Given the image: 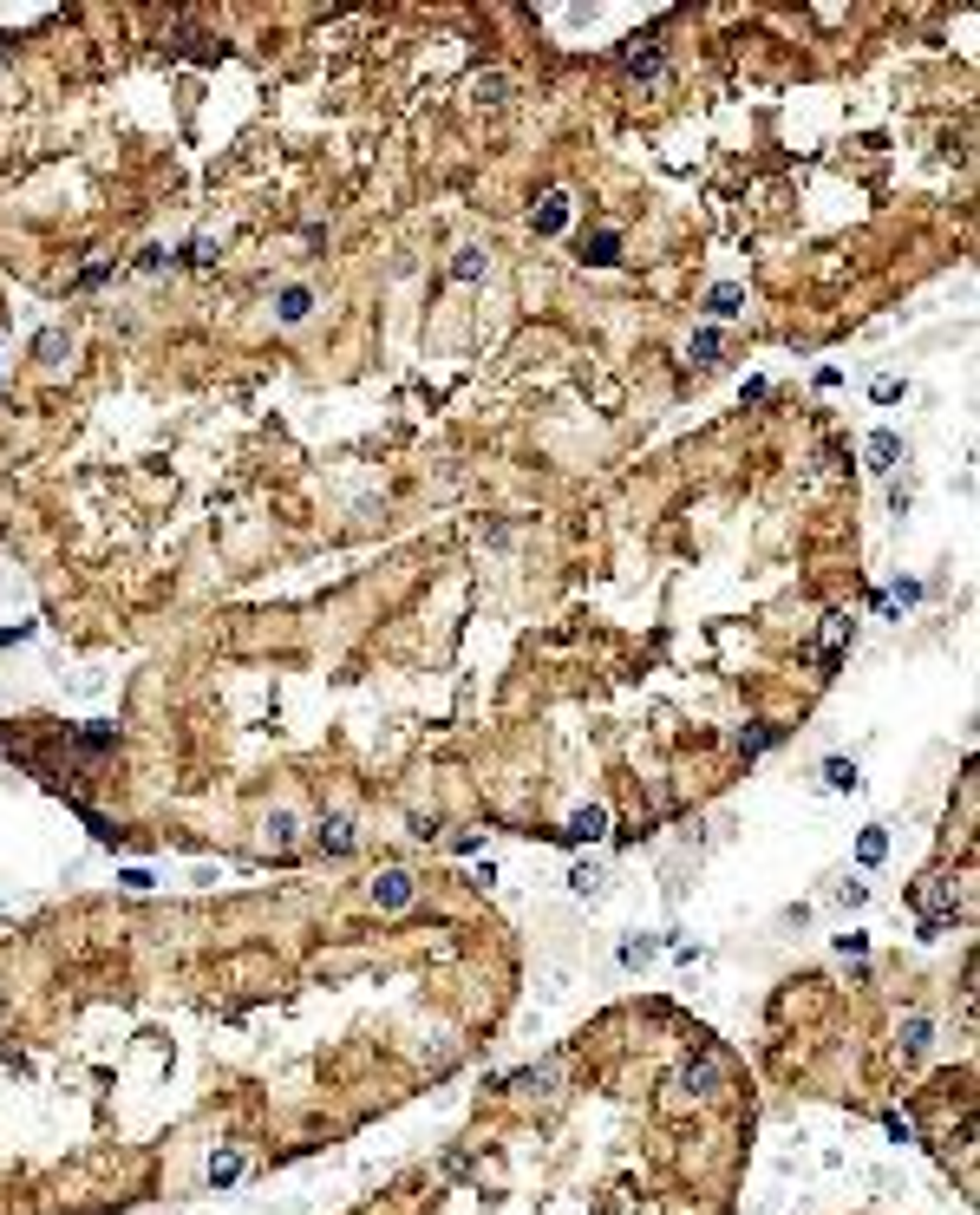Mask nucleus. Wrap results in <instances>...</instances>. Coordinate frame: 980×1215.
I'll list each match as a JSON object with an SVG mask.
<instances>
[{
  "label": "nucleus",
  "instance_id": "nucleus-4",
  "mask_svg": "<svg viewBox=\"0 0 980 1215\" xmlns=\"http://www.w3.org/2000/svg\"><path fill=\"white\" fill-rule=\"evenodd\" d=\"M608 836V810L601 804H582L568 817V830H562V843H601Z\"/></svg>",
  "mask_w": 980,
  "mask_h": 1215
},
{
  "label": "nucleus",
  "instance_id": "nucleus-9",
  "mask_svg": "<svg viewBox=\"0 0 980 1215\" xmlns=\"http://www.w3.org/2000/svg\"><path fill=\"white\" fill-rule=\"evenodd\" d=\"M582 262H588V269H614V262H621V229H595L588 249H582Z\"/></svg>",
  "mask_w": 980,
  "mask_h": 1215
},
{
  "label": "nucleus",
  "instance_id": "nucleus-2",
  "mask_svg": "<svg viewBox=\"0 0 980 1215\" xmlns=\"http://www.w3.org/2000/svg\"><path fill=\"white\" fill-rule=\"evenodd\" d=\"M412 896H419V882H412V869H386V876L373 882V909H386V915H393V909H406Z\"/></svg>",
  "mask_w": 980,
  "mask_h": 1215
},
{
  "label": "nucleus",
  "instance_id": "nucleus-7",
  "mask_svg": "<svg viewBox=\"0 0 980 1215\" xmlns=\"http://www.w3.org/2000/svg\"><path fill=\"white\" fill-rule=\"evenodd\" d=\"M739 758H758V752H771V745H785V725H771V719H758V725H745L739 739Z\"/></svg>",
  "mask_w": 980,
  "mask_h": 1215
},
{
  "label": "nucleus",
  "instance_id": "nucleus-16",
  "mask_svg": "<svg viewBox=\"0 0 980 1215\" xmlns=\"http://www.w3.org/2000/svg\"><path fill=\"white\" fill-rule=\"evenodd\" d=\"M928 1033H935V1026H928L922 1013H909V1020H902V1052H909V1059H922V1052H928Z\"/></svg>",
  "mask_w": 980,
  "mask_h": 1215
},
{
  "label": "nucleus",
  "instance_id": "nucleus-6",
  "mask_svg": "<svg viewBox=\"0 0 980 1215\" xmlns=\"http://www.w3.org/2000/svg\"><path fill=\"white\" fill-rule=\"evenodd\" d=\"M568 216H575V210H568V196H543V203H537V210H530V229H537V236H562V229H568Z\"/></svg>",
  "mask_w": 980,
  "mask_h": 1215
},
{
  "label": "nucleus",
  "instance_id": "nucleus-19",
  "mask_svg": "<svg viewBox=\"0 0 980 1215\" xmlns=\"http://www.w3.org/2000/svg\"><path fill=\"white\" fill-rule=\"evenodd\" d=\"M568 889H575V896H601V869H595V863H575V869H568Z\"/></svg>",
  "mask_w": 980,
  "mask_h": 1215
},
{
  "label": "nucleus",
  "instance_id": "nucleus-17",
  "mask_svg": "<svg viewBox=\"0 0 980 1215\" xmlns=\"http://www.w3.org/2000/svg\"><path fill=\"white\" fill-rule=\"evenodd\" d=\"M687 360H693V366H712V360H719V334H712V327H700V334L687 340Z\"/></svg>",
  "mask_w": 980,
  "mask_h": 1215
},
{
  "label": "nucleus",
  "instance_id": "nucleus-14",
  "mask_svg": "<svg viewBox=\"0 0 980 1215\" xmlns=\"http://www.w3.org/2000/svg\"><path fill=\"white\" fill-rule=\"evenodd\" d=\"M236 1176H242V1150L229 1144V1150H216V1157H210V1183H216V1190H229Z\"/></svg>",
  "mask_w": 980,
  "mask_h": 1215
},
{
  "label": "nucleus",
  "instance_id": "nucleus-1",
  "mask_svg": "<svg viewBox=\"0 0 980 1215\" xmlns=\"http://www.w3.org/2000/svg\"><path fill=\"white\" fill-rule=\"evenodd\" d=\"M661 66H667V59H661V33H641V39L621 46V72H628V79H661Z\"/></svg>",
  "mask_w": 980,
  "mask_h": 1215
},
{
  "label": "nucleus",
  "instance_id": "nucleus-21",
  "mask_svg": "<svg viewBox=\"0 0 980 1215\" xmlns=\"http://www.w3.org/2000/svg\"><path fill=\"white\" fill-rule=\"evenodd\" d=\"M451 274H458V281H477V274H484V249H458Z\"/></svg>",
  "mask_w": 980,
  "mask_h": 1215
},
{
  "label": "nucleus",
  "instance_id": "nucleus-23",
  "mask_svg": "<svg viewBox=\"0 0 980 1215\" xmlns=\"http://www.w3.org/2000/svg\"><path fill=\"white\" fill-rule=\"evenodd\" d=\"M869 393H876V405H895V399H902V380H889V373H882Z\"/></svg>",
  "mask_w": 980,
  "mask_h": 1215
},
{
  "label": "nucleus",
  "instance_id": "nucleus-22",
  "mask_svg": "<svg viewBox=\"0 0 980 1215\" xmlns=\"http://www.w3.org/2000/svg\"><path fill=\"white\" fill-rule=\"evenodd\" d=\"M647 954H654V942H647V935H628V942H621V967H641Z\"/></svg>",
  "mask_w": 980,
  "mask_h": 1215
},
{
  "label": "nucleus",
  "instance_id": "nucleus-27",
  "mask_svg": "<svg viewBox=\"0 0 980 1215\" xmlns=\"http://www.w3.org/2000/svg\"><path fill=\"white\" fill-rule=\"evenodd\" d=\"M118 882H125V889H150L157 876H150V869H118Z\"/></svg>",
  "mask_w": 980,
  "mask_h": 1215
},
{
  "label": "nucleus",
  "instance_id": "nucleus-25",
  "mask_svg": "<svg viewBox=\"0 0 980 1215\" xmlns=\"http://www.w3.org/2000/svg\"><path fill=\"white\" fill-rule=\"evenodd\" d=\"M190 262H196V269H203V262H216V242H210V236H196V242H190Z\"/></svg>",
  "mask_w": 980,
  "mask_h": 1215
},
{
  "label": "nucleus",
  "instance_id": "nucleus-13",
  "mask_svg": "<svg viewBox=\"0 0 980 1215\" xmlns=\"http://www.w3.org/2000/svg\"><path fill=\"white\" fill-rule=\"evenodd\" d=\"M895 458H902V438L895 431H876L869 438V471H895Z\"/></svg>",
  "mask_w": 980,
  "mask_h": 1215
},
{
  "label": "nucleus",
  "instance_id": "nucleus-8",
  "mask_svg": "<svg viewBox=\"0 0 980 1215\" xmlns=\"http://www.w3.org/2000/svg\"><path fill=\"white\" fill-rule=\"evenodd\" d=\"M275 314H281V327H301V320L314 314V288H301V281H294V288H281V294H275Z\"/></svg>",
  "mask_w": 980,
  "mask_h": 1215
},
{
  "label": "nucleus",
  "instance_id": "nucleus-5",
  "mask_svg": "<svg viewBox=\"0 0 980 1215\" xmlns=\"http://www.w3.org/2000/svg\"><path fill=\"white\" fill-rule=\"evenodd\" d=\"M314 843H320L327 856H347V849L360 843V836H353V817H320V823H314Z\"/></svg>",
  "mask_w": 980,
  "mask_h": 1215
},
{
  "label": "nucleus",
  "instance_id": "nucleus-18",
  "mask_svg": "<svg viewBox=\"0 0 980 1215\" xmlns=\"http://www.w3.org/2000/svg\"><path fill=\"white\" fill-rule=\"evenodd\" d=\"M294 836H301L294 810H275V817H269V843H275V849H294Z\"/></svg>",
  "mask_w": 980,
  "mask_h": 1215
},
{
  "label": "nucleus",
  "instance_id": "nucleus-12",
  "mask_svg": "<svg viewBox=\"0 0 980 1215\" xmlns=\"http://www.w3.org/2000/svg\"><path fill=\"white\" fill-rule=\"evenodd\" d=\"M849 634H856V621H849V615H831V628H824V667H837V661H843Z\"/></svg>",
  "mask_w": 980,
  "mask_h": 1215
},
{
  "label": "nucleus",
  "instance_id": "nucleus-24",
  "mask_svg": "<svg viewBox=\"0 0 980 1215\" xmlns=\"http://www.w3.org/2000/svg\"><path fill=\"white\" fill-rule=\"evenodd\" d=\"M451 849H458V856H477V849H484V836H477V830H458V836H451Z\"/></svg>",
  "mask_w": 980,
  "mask_h": 1215
},
{
  "label": "nucleus",
  "instance_id": "nucleus-11",
  "mask_svg": "<svg viewBox=\"0 0 980 1215\" xmlns=\"http://www.w3.org/2000/svg\"><path fill=\"white\" fill-rule=\"evenodd\" d=\"M33 353H39V366H66V353H72V340H66V327H46V334L33 340Z\"/></svg>",
  "mask_w": 980,
  "mask_h": 1215
},
{
  "label": "nucleus",
  "instance_id": "nucleus-26",
  "mask_svg": "<svg viewBox=\"0 0 980 1215\" xmlns=\"http://www.w3.org/2000/svg\"><path fill=\"white\" fill-rule=\"evenodd\" d=\"M882 1124H889V1137H902V1144H909V1137H915V1124H909V1117H902V1111H889V1117H882Z\"/></svg>",
  "mask_w": 980,
  "mask_h": 1215
},
{
  "label": "nucleus",
  "instance_id": "nucleus-15",
  "mask_svg": "<svg viewBox=\"0 0 980 1215\" xmlns=\"http://www.w3.org/2000/svg\"><path fill=\"white\" fill-rule=\"evenodd\" d=\"M824 785H831V791H856V785H863L856 758H824Z\"/></svg>",
  "mask_w": 980,
  "mask_h": 1215
},
{
  "label": "nucleus",
  "instance_id": "nucleus-20",
  "mask_svg": "<svg viewBox=\"0 0 980 1215\" xmlns=\"http://www.w3.org/2000/svg\"><path fill=\"white\" fill-rule=\"evenodd\" d=\"M882 849H889V836H882V823H869L863 843H856V856H863V863H882Z\"/></svg>",
  "mask_w": 980,
  "mask_h": 1215
},
{
  "label": "nucleus",
  "instance_id": "nucleus-10",
  "mask_svg": "<svg viewBox=\"0 0 980 1215\" xmlns=\"http://www.w3.org/2000/svg\"><path fill=\"white\" fill-rule=\"evenodd\" d=\"M706 314H712V320H739V314H745V288H739V281H719V288L706 294Z\"/></svg>",
  "mask_w": 980,
  "mask_h": 1215
},
{
  "label": "nucleus",
  "instance_id": "nucleus-3",
  "mask_svg": "<svg viewBox=\"0 0 980 1215\" xmlns=\"http://www.w3.org/2000/svg\"><path fill=\"white\" fill-rule=\"evenodd\" d=\"M719 1072H725V1066H719V1052H693V1059L680 1066V1091H693V1098H706V1091L719 1084Z\"/></svg>",
  "mask_w": 980,
  "mask_h": 1215
}]
</instances>
